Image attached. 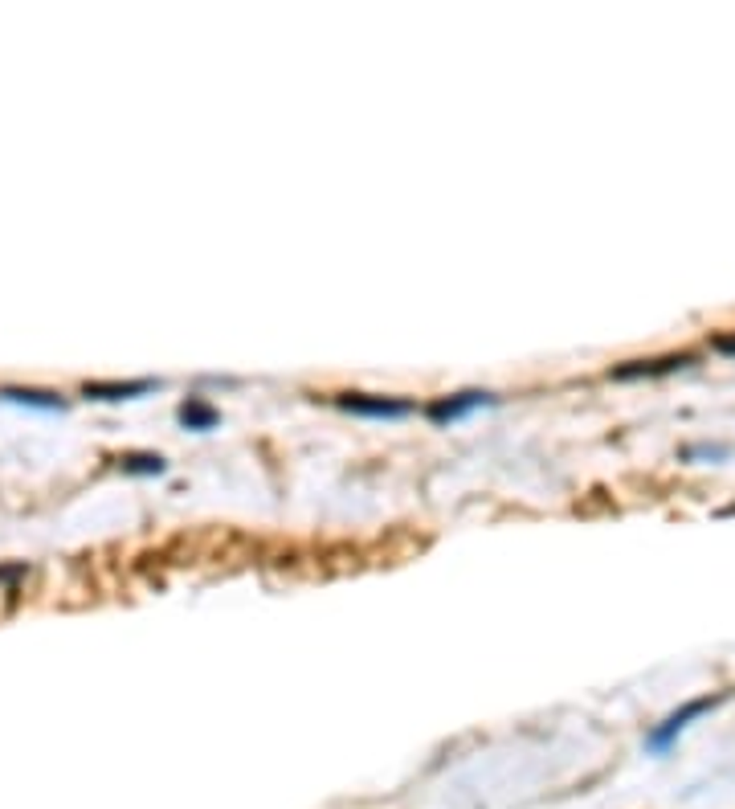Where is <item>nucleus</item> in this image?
<instances>
[{
    "label": "nucleus",
    "mask_w": 735,
    "mask_h": 809,
    "mask_svg": "<svg viewBox=\"0 0 735 809\" xmlns=\"http://www.w3.org/2000/svg\"><path fill=\"white\" fill-rule=\"evenodd\" d=\"M719 699H723V695H707V699H691L682 711H674V715H670L666 724H658L650 735H645V748H650V752H666L670 744H674L678 735H682L686 727H691V719H699L702 711H710Z\"/></svg>",
    "instance_id": "nucleus-1"
},
{
    "label": "nucleus",
    "mask_w": 735,
    "mask_h": 809,
    "mask_svg": "<svg viewBox=\"0 0 735 809\" xmlns=\"http://www.w3.org/2000/svg\"><path fill=\"white\" fill-rule=\"evenodd\" d=\"M339 409L351 417H376V421H397V417H408L413 405L408 400H392V397H368V392H351V397H339Z\"/></svg>",
    "instance_id": "nucleus-2"
},
{
    "label": "nucleus",
    "mask_w": 735,
    "mask_h": 809,
    "mask_svg": "<svg viewBox=\"0 0 735 809\" xmlns=\"http://www.w3.org/2000/svg\"><path fill=\"white\" fill-rule=\"evenodd\" d=\"M486 405H495V397H490V392L470 389V392H454V397L433 400V405H429V417H433L437 425H446V421H462V417H470L474 409H486Z\"/></svg>",
    "instance_id": "nucleus-3"
},
{
    "label": "nucleus",
    "mask_w": 735,
    "mask_h": 809,
    "mask_svg": "<svg viewBox=\"0 0 735 809\" xmlns=\"http://www.w3.org/2000/svg\"><path fill=\"white\" fill-rule=\"evenodd\" d=\"M160 389V380H127V384H86V397L90 400H131V397H143V392Z\"/></svg>",
    "instance_id": "nucleus-4"
},
{
    "label": "nucleus",
    "mask_w": 735,
    "mask_h": 809,
    "mask_svg": "<svg viewBox=\"0 0 735 809\" xmlns=\"http://www.w3.org/2000/svg\"><path fill=\"white\" fill-rule=\"evenodd\" d=\"M691 364V356H666V360H637V364H625V368H617V380H633V376H662V372H674V368H686Z\"/></svg>",
    "instance_id": "nucleus-5"
},
{
    "label": "nucleus",
    "mask_w": 735,
    "mask_h": 809,
    "mask_svg": "<svg viewBox=\"0 0 735 809\" xmlns=\"http://www.w3.org/2000/svg\"><path fill=\"white\" fill-rule=\"evenodd\" d=\"M0 397L16 400V405H29V409H45V413L65 409V400L57 397V392H41V389H0Z\"/></svg>",
    "instance_id": "nucleus-6"
},
{
    "label": "nucleus",
    "mask_w": 735,
    "mask_h": 809,
    "mask_svg": "<svg viewBox=\"0 0 735 809\" xmlns=\"http://www.w3.org/2000/svg\"><path fill=\"white\" fill-rule=\"evenodd\" d=\"M180 425H188V429H196V433H209L212 425H217V409L204 405V400H184V405H180Z\"/></svg>",
    "instance_id": "nucleus-7"
},
{
    "label": "nucleus",
    "mask_w": 735,
    "mask_h": 809,
    "mask_svg": "<svg viewBox=\"0 0 735 809\" xmlns=\"http://www.w3.org/2000/svg\"><path fill=\"white\" fill-rule=\"evenodd\" d=\"M122 470L127 474H163L168 462H163L160 454H127L122 458Z\"/></svg>",
    "instance_id": "nucleus-8"
},
{
    "label": "nucleus",
    "mask_w": 735,
    "mask_h": 809,
    "mask_svg": "<svg viewBox=\"0 0 735 809\" xmlns=\"http://www.w3.org/2000/svg\"><path fill=\"white\" fill-rule=\"evenodd\" d=\"M719 351H735V340H719Z\"/></svg>",
    "instance_id": "nucleus-9"
}]
</instances>
